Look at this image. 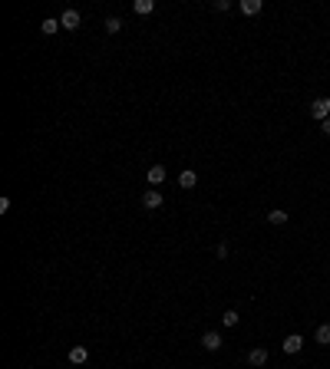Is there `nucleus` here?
<instances>
[{"label":"nucleus","mask_w":330,"mask_h":369,"mask_svg":"<svg viewBox=\"0 0 330 369\" xmlns=\"http://www.w3.org/2000/svg\"><path fill=\"white\" fill-rule=\"evenodd\" d=\"M310 119H317V122L330 119V99H327V96H320V99L310 102Z\"/></svg>","instance_id":"nucleus-1"},{"label":"nucleus","mask_w":330,"mask_h":369,"mask_svg":"<svg viewBox=\"0 0 330 369\" xmlns=\"http://www.w3.org/2000/svg\"><path fill=\"white\" fill-rule=\"evenodd\" d=\"M79 24H83L79 10H63V14H60V27H63V30H79Z\"/></svg>","instance_id":"nucleus-2"},{"label":"nucleus","mask_w":330,"mask_h":369,"mask_svg":"<svg viewBox=\"0 0 330 369\" xmlns=\"http://www.w3.org/2000/svg\"><path fill=\"white\" fill-rule=\"evenodd\" d=\"M142 208H145V211H155V208H162V195H158L155 188H149L145 195H142Z\"/></svg>","instance_id":"nucleus-3"},{"label":"nucleus","mask_w":330,"mask_h":369,"mask_svg":"<svg viewBox=\"0 0 330 369\" xmlns=\"http://www.w3.org/2000/svg\"><path fill=\"white\" fill-rule=\"evenodd\" d=\"M304 349V336H297V333H291V336H284V353H300Z\"/></svg>","instance_id":"nucleus-4"},{"label":"nucleus","mask_w":330,"mask_h":369,"mask_svg":"<svg viewBox=\"0 0 330 369\" xmlns=\"http://www.w3.org/2000/svg\"><path fill=\"white\" fill-rule=\"evenodd\" d=\"M202 346L208 349V353H218V349H221V333H205V336H202Z\"/></svg>","instance_id":"nucleus-5"},{"label":"nucleus","mask_w":330,"mask_h":369,"mask_svg":"<svg viewBox=\"0 0 330 369\" xmlns=\"http://www.w3.org/2000/svg\"><path fill=\"white\" fill-rule=\"evenodd\" d=\"M261 10H264V4H261V0H241V14H248V17H258Z\"/></svg>","instance_id":"nucleus-6"},{"label":"nucleus","mask_w":330,"mask_h":369,"mask_svg":"<svg viewBox=\"0 0 330 369\" xmlns=\"http://www.w3.org/2000/svg\"><path fill=\"white\" fill-rule=\"evenodd\" d=\"M145 181H149V185H162L165 181V165H152L149 175H145Z\"/></svg>","instance_id":"nucleus-7"},{"label":"nucleus","mask_w":330,"mask_h":369,"mask_svg":"<svg viewBox=\"0 0 330 369\" xmlns=\"http://www.w3.org/2000/svg\"><path fill=\"white\" fill-rule=\"evenodd\" d=\"M248 362H251V366H264V362H267V349H264V346L251 349V353H248Z\"/></svg>","instance_id":"nucleus-8"},{"label":"nucleus","mask_w":330,"mask_h":369,"mask_svg":"<svg viewBox=\"0 0 330 369\" xmlns=\"http://www.w3.org/2000/svg\"><path fill=\"white\" fill-rule=\"evenodd\" d=\"M179 185H182L185 191H189V188H195V185H198V175L192 172V168H189V172H182V175H179Z\"/></svg>","instance_id":"nucleus-9"},{"label":"nucleus","mask_w":330,"mask_h":369,"mask_svg":"<svg viewBox=\"0 0 330 369\" xmlns=\"http://www.w3.org/2000/svg\"><path fill=\"white\" fill-rule=\"evenodd\" d=\"M89 359V349H86V346H73V349H70V362H76V366H79V362H86Z\"/></svg>","instance_id":"nucleus-10"},{"label":"nucleus","mask_w":330,"mask_h":369,"mask_svg":"<svg viewBox=\"0 0 330 369\" xmlns=\"http://www.w3.org/2000/svg\"><path fill=\"white\" fill-rule=\"evenodd\" d=\"M132 10L145 17V14H152V10H155V0H135V4H132Z\"/></svg>","instance_id":"nucleus-11"},{"label":"nucleus","mask_w":330,"mask_h":369,"mask_svg":"<svg viewBox=\"0 0 330 369\" xmlns=\"http://www.w3.org/2000/svg\"><path fill=\"white\" fill-rule=\"evenodd\" d=\"M314 339H317V343H320V346H330V323H323V326H317Z\"/></svg>","instance_id":"nucleus-12"},{"label":"nucleus","mask_w":330,"mask_h":369,"mask_svg":"<svg viewBox=\"0 0 330 369\" xmlns=\"http://www.w3.org/2000/svg\"><path fill=\"white\" fill-rule=\"evenodd\" d=\"M40 30H43V33H47V37H50V33L63 30V27H60V20H53V17H47V20H43V24H40Z\"/></svg>","instance_id":"nucleus-13"},{"label":"nucleus","mask_w":330,"mask_h":369,"mask_svg":"<svg viewBox=\"0 0 330 369\" xmlns=\"http://www.w3.org/2000/svg\"><path fill=\"white\" fill-rule=\"evenodd\" d=\"M267 221H271V224H287V211L274 208V211H267Z\"/></svg>","instance_id":"nucleus-14"},{"label":"nucleus","mask_w":330,"mask_h":369,"mask_svg":"<svg viewBox=\"0 0 330 369\" xmlns=\"http://www.w3.org/2000/svg\"><path fill=\"white\" fill-rule=\"evenodd\" d=\"M102 27H106V33H119V30H122V20H119V17H106V24H102Z\"/></svg>","instance_id":"nucleus-15"},{"label":"nucleus","mask_w":330,"mask_h":369,"mask_svg":"<svg viewBox=\"0 0 330 369\" xmlns=\"http://www.w3.org/2000/svg\"><path fill=\"white\" fill-rule=\"evenodd\" d=\"M238 320H241V316H238L235 310H225V313H221V323H225V326H238Z\"/></svg>","instance_id":"nucleus-16"},{"label":"nucleus","mask_w":330,"mask_h":369,"mask_svg":"<svg viewBox=\"0 0 330 369\" xmlns=\"http://www.w3.org/2000/svg\"><path fill=\"white\" fill-rule=\"evenodd\" d=\"M320 132H323V135H330V119H323V122H320Z\"/></svg>","instance_id":"nucleus-17"}]
</instances>
